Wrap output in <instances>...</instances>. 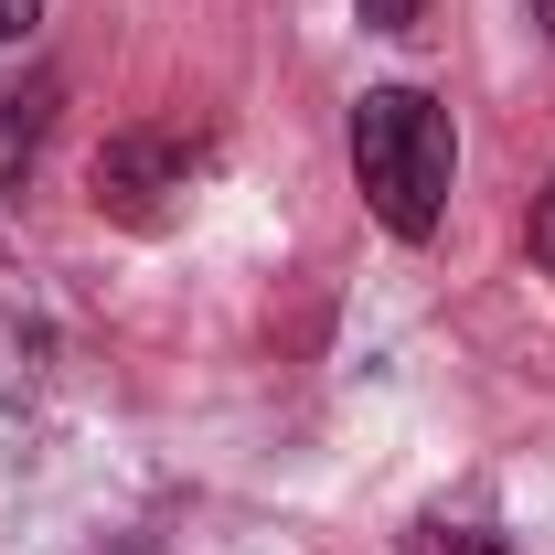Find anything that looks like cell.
<instances>
[{"label":"cell","mask_w":555,"mask_h":555,"mask_svg":"<svg viewBox=\"0 0 555 555\" xmlns=\"http://www.w3.org/2000/svg\"><path fill=\"white\" fill-rule=\"evenodd\" d=\"M363 11V33H416L427 22V0H352Z\"/></svg>","instance_id":"obj_4"},{"label":"cell","mask_w":555,"mask_h":555,"mask_svg":"<svg viewBox=\"0 0 555 555\" xmlns=\"http://www.w3.org/2000/svg\"><path fill=\"white\" fill-rule=\"evenodd\" d=\"M406 555H513L502 534H481V524H416Z\"/></svg>","instance_id":"obj_3"},{"label":"cell","mask_w":555,"mask_h":555,"mask_svg":"<svg viewBox=\"0 0 555 555\" xmlns=\"http://www.w3.org/2000/svg\"><path fill=\"white\" fill-rule=\"evenodd\" d=\"M352 182H363V204H374L385 235L427 246L449 224V193H460V129H449V107L427 86H374L352 107Z\"/></svg>","instance_id":"obj_1"},{"label":"cell","mask_w":555,"mask_h":555,"mask_svg":"<svg viewBox=\"0 0 555 555\" xmlns=\"http://www.w3.org/2000/svg\"><path fill=\"white\" fill-rule=\"evenodd\" d=\"M33 22H43V0H0V43H22Z\"/></svg>","instance_id":"obj_6"},{"label":"cell","mask_w":555,"mask_h":555,"mask_svg":"<svg viewBox=\"0 0 555 555\" xmlns=\"http://www.w3.org/2000/svg\"><path fill=\"white\" fill-rule=\"evenodd\" d=\"M193 182V139H160V129H118L96 150V204L129 214V224H160V204Z\"/></svg>","instance_id":"obj_2"},{"label":"cell","mask_w":555,"mask_h":555,"mask_svg":"<svg viewBox=\"0 0 555 555\" xmlns=\"http://www.w3.org/2000/svg\"><path fill=\"white\" fill-rule=\"evenodd\" d=\"M524 246H534V268L555 278V182H545V193H534V224H524Z\"/></svg>","instance_id":"obj_5"},{"label":"cell","mask_w":555,"mask_h":555,"mask_svg":"<svg viewBox=\"0 0 555 555\" xmlns=\"http://www.w3.org/2000/svg\"><path fill=\"white\" fill-rule=\"evenodd\" d=\"M534 22H545V43H555V0H534Z\"/></svg>","instance_id":"obj_7"}]
</instances>
